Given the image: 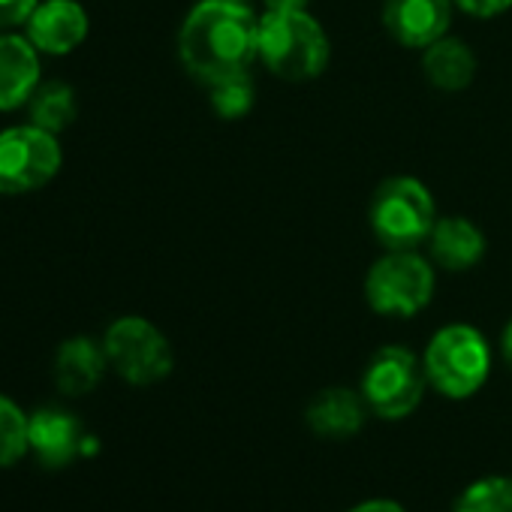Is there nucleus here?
Instances as JSON below:
<instances>
[{
  "instance_id": "nucleus-1",
  "label": "nucleus",
  "mask_w": 512,
  "mask_h": 512,
  "mask_svg": "<svg viewBox=\"0 0 512 512\" xmlns=\"http://www.w3.org/2000/svg\"><path fill=\"white\" fill-rule=\"evenodd\" d=\"M181 67L202 85L247 73L260 61V19L247 4L199 0L178 31Z\"/></svg>"
},
{
  "instance_id": "nucleus-2",
  "label": "nucleus",
  "mask_w": 512,
  "mask_h": 512,
  "mask_svg": "<svg viewBox=\"0 0 512 512\" xmlns=\"http://www.w3.org/2000/svg\"><path fill=\"white\" fill-rule=\"evenodd\" d=\"M332 43L308 10H269L260 19V61L284 82L320 79L329 67Z\"/></svg>"
},
{
  "instance_id": "nucleus-3",
  "label": "nucleus",
  "mask_w": 512,
  "mask_h": 512,
  "mask_svg": "<svg viewBox=\"0 0 512 512\" xmlns=\"http://www.w3.org/2000/svg\"><path fill=\"white\" fill-rule=\"evenodd\" d=\"M428 386L452 401L476 395L491 374V347L467 323L443 326L422 353Z\"/></svg>"
},
{
  "instance_id": "nucleus-4",
  "label": "nucleus",
  "mask_w": 512,
  "mask_h": 512,
  "mask_svg": "<svg viewBox=\"0 0 512 512\" xmlns=\"http://www.w3.org/2000/svg\"><path fill=\"white\" fill-rule=\"evenodd\" d=\"M368 223L386 250H416L437 223V205L419 178L395 175L374 190Z\"/></svg>"
},
{
  "instance_id": "nucleus-5",
  "label": "nucleus",
  "mask_w": 512,
  "mask_h": 512,
  "mask_svg": "<svg viewBox=\"0 0 512 512\" xmlns=\"http://www.w3.org/2000/svg\"><path fill=\"white\" fill-rule=\"evenodd\" d=\"M434 266L416 250H386L368 269L365 299L380 317H416L434 299Z\"/></svg>"
},
{
  "instance_id": "nucleus-6",
  "label": "nucleus",
  "mask_w": 512,
  "mask_h": 512,
  "mask_svg": "<svg viewBox=\"0 0 512 512\" xmlns=\"http://www.w3.org/2000/svg\"><path fill=\"white\" fill-rule=\"evenodd\" d=\"M64 166L61 139L37 124L0 130V196H28L49 187Z\"/></svg>"
},
{
  "instance_id": "nucleus-7",
  "label": "nucleus",
  "mask_w": 512,
  "mask_h": 512,
  "mask_svg": "<svg viewBox=\"0 0 512 512\" xmlns=\"http://www.w3.org/2000/svg\"><path fill=\"white\" fill-rule=\"evenodd\" d=\"M428 377L422 359L407 347H380L362 371L359 392L380 419H407L425 398Z\"/></svg>"
},
{
  "instance_id": "nucleus-8",
  "label": "nucleus",
  "mask_w": 512,
  "mask_h": 512,
  "mask_svg": "<svg viewBox=\"0 0 512 512\" xmlns=\"http://www.w3.org/2000/svg\"><path fill=\"white\" fill-rule=\"evenodd\" d=\"M100 341L109 356V368L130 386H157L175 368L169 338L145 317H118Z\"/></svg>"
},
{
  "instance_id": "nucleus-9",
  "label": "nucleus",
  "mask_w": 512,
  "mask_h": 512,
  "mask_svg": "<svg viewBox=\"0 0 512 512\" xmlns=\"http://www.w3.org/2000/svg\"><path fill=\"white\" fill-rule=\"evenodd\" d=\"M97 449V440L85 434L82 419L58 404L31 413V455L49 470L70 467L76 458Z\"/></svg>"
},
{
  "instance_id": "nucleus-10",
  "label": "nucleus",
  "mask_w": 512,
  "mask_h": 512,
  "mask_svg": "<svg viewBox=\"0 0 512 512\" xmlns=\"http://www.w3.org/2000/svg\"><path fill=\"white\" fill-rule=\"evenodd\" d=\"M91 34V16L79 0H40L25 22V37L40 55L67 58Z\"/></svg>"
},
{
  "instance_id": "nucleus-11",
  "label": "nucleus",
  "mask_w": 512,
  "mask_h": 512,
  "mask_svg": "<svg viewBox=\"0 0 512 512\" xmlns=\"http://www.w3.org/2000/svg\"><path fill=\"white\" fill-rule=\"evenodd\" d=\"M455 0H383V28L404 49H428L452 25Z\"/></svg>"
},
{
  "instance_id": "nucleus-12",
  "label": "nucleus",
  "mask_w": 512,
  "mask_h": 512,
  "mask_svg": "<svg viewBox=\"0 0 512 512\" xmlns=\"http://www.w3.org/2000/svg\"><path fill=\"white\" fill-rule=\"evenodd\" d=\"M43 82V55L25 34H0V112L25 109Z\"/></svg>"
},
{
  "instance_id": "nucleus-13",
  "label": "nucleus",
  "mask_w": 512,
  "mask_h": 512,
  "mask_svg": "<svg viewBox=\"0 0 512 512\" xmlns=\"http://www.w3.org/2000/svg\"><path fill=\"white\" fill-rule=\"evenodd\" d=\"M109 371V356L103 350V341L88 335H73L61 341L52 362V377L61 395L67 398H85L91 395Z\"/></svg>"
},
{
  "instance_id": "nucleus-14",
  "label": "nucleus",
  "mask_w": 512,
  "mask_h": 512,
  "mask_svg": "<svg viewBox=\"0 0 512 512\" xmlns=\"http://www.w3.org/2000/svg\"><path fill=\"white\" fill-rule=\"evenodd\" d=\"M428 256L443 272H470L485 256V232L467 217H437L428 235Z\"/></svg>"
},
{
  "instance_id": "nucleus-15",
  "label": "nucleus",
  "mask_w": 512,
  "mask_h": 512,
  "mask_svg": "<svg viewBox=\"0 0 512 512\" xmlns=\"http://www.w3.org/2000/svg\"><path fill=\"white\" fill-rule=\"evenodd\" d=\"M368 413L371 410H368L362 392H353L347 386H329L311 398V404L305 410V422L314 434H320L326 440H347L362 431Z\"/></svg>"
},
{
  "instance_id": "nucleus-16",
  "label": "nucleus",
  "mask_w": 512,
  "mask_h": 512,
  "mask_svg": "<svg viewBox=\"0 0 512 512\" xmlns=\"http://www.w3.org/2000/svg\"><path fill=\"white\" fill-rule=\"evenodd\" d=\"M422 73L431 88L455 94L473 82L476 55L470 52L467 43H461L455 37H443V40L431 43L428 49H422Z\"/></svg>"
},
{
  "instance_id": "nucleus-17",
  "label": "nucleus",
  "mask_w": 512,
  "mask_h": 512,
  "mask_svg": "<svg viewBox=\"0 0 512 512\" xmlns=\"http://www.w3.org/2000/svg\"><path fill=\"white\" fill-rule=\"evenodd\" d=\"M25 109H28L31 124L61 136L79 118V94L70 82H61V79L40 82V88L34 91V97Z\"/></svg>"
},
{
  "instance_id": "nucleus-18",
  "label": "nucleus",
  "mask_w": 512,
  "mask_h": 512,
  "mask_svg": "<svg viewBox=\"0 0 512 512\" xmlns=\"http://www.w3.org/2000/svg\"><path fill=\"white\" fill-rule=\"evenodd\" d=\"M31 455V413L0 392V470Z\"/></svg>"
},
{
  "instance_id": "nucleus-19",
  "label": "nucleus",
  "mask_w": 512,
  "mask_h": 512,
  "mask_svg": "<svg viewBox=\"0 0 512 512\" xmlns=\"http://www.w3.org/2000/svg\"><path fill=\"white\" fill-rule=\"evenodd\" d=\"M208 100H211V109L217 118H223V121L244 118L256 103V85L250 79V70L208 85Z\"/></svg>"
},
{
  "instance_id": "nucleus-20",
  "label": "nucleus",
  "mask_w": 512,
  "mask_h": 512,
  "mask_svg": "<svg viewBox=\"0 0 512 512\" xmlns=\"http://www.w3.org/2000/svg\"><path fill=\"white\" fill-rule=\"evenodd\" d=\"M455 512H512V479L485 476L470 482L461 491Z\"/></svg>"
},
{
  "instance_id": "nucleus-21",
  "label": "nucleus",
  "mask_w": 512,
  "mask_h": 512,
  "mask_svg": "<svg viewBox=\"0 0 512 512\" xmlns=\"http://www.w3.org/2000/svg\"><path fill=\"white\" fill-rule=\"evenodd\" d=\"M40 0H0V34L25 28Z\"/></svg>"
},
{
  "instance_id": "nucleus-22",
  "label": "nucleus",
  "mask_w": 512,
  "mask_h": 512,
  "mask_svg": "<svg viewBox=\"0 0 512 512\" xmlns=\"http://www.w3.org/2000/svg\"><path fill=\"white\" fill-rule=\"evenodd\" d=\"M455 7H461L473 19H494L512 10V0H455Z\"/></svg>"
},
{
  "instance_id": "nucleus-23",
  "label": "nucleus",
  "mask_w": 512,
  "mask_h": 512,
  "mask_svg": "<svg viewBox=\"0 0 512 512\" xmlns=\"http://www.w3.org/2000/svg\"><path fill=\"white\" fill-rule=\"evenodd\" d=\"M347 512H407V509L401 503L389 500V497H377V500H362V503H356Z\"/></svg>"
},
{
  "instance_id": "nucleus-24",
  "label": "nucleus",
  "mask_w": 512,
  "mask_h": 512,
  "mask_svg": "<svg viewBox=\"0 0 512 512\" xmlns=\"http://www.w3.org/2000/svg\"><path fill=\"white\" fill-rule=\"evenodd\" d=\"M266 10H308L311 0H263Z\"/></svg>"
},
{
  "instance_id": "nucleus-25",
  "label": "nucleus",
  "mask_w": 512,
  "mask_h": 512,
  "mask_svg": "<svg viewBox=\"0 0 512 512\" xmlns=\"http://www.w3.org/2000/svg\"><path fill=\"white\" fill-rule=\"evenodd\" d=\"M500 353H503L506 365L512 368V320H509V326L503 329V338H500Z\"/></svg>"
},
{
  "instance_id": "nucleus-26",
  "label": "nucleus",
  "mask_w": 512,
  "mask_h": 512,
  "mask_svg": "<svg viewBox=\"0 0 512 512\" xmlns=\"http://www.w3.org/2000/svg\"><path fill=\"white\" fill-rule=\"evenodd\" d=\"M229 4H247L250 7V0H229Z\"/></svg>"
}]
</instances>
